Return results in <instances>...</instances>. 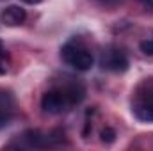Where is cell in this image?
<instances>
[{
	"label": "cell",
	"instance_id": "cell-5",
	"mask_svg": "<svg viewBox=\"0 0 153 151\" xmlns=\"http://www.w3.org/2000/svg\"><path fill=\"white\" fill-rule=\"evenodd\" d=\"M16 114L14 94L7 89H0V130L5 128Z\"/></svg>",
	"mask_w": 153,
	"mask_h": 151
},
{
	"label": "cell",
	"instance_id": "cell-11",
	"mask_svg": "<svg viewBox=\"0 0 153 151\" xmlns=\"http://www.w3.org/2000/svg\"><path fill=\"white\" fill-rule=\"evenodd\" d=\"M141 5H144L146 9H153V0H137Z\"/></svg>",
	"mask_w": 153,
	"mask_h": 151
},
{
	"label": "cell",
	"instance_id": "cell-10",
	"mask_svg": "<svg viewBox=\"0 0 153 151\" xmlns=\"http://www.w3.org/2000/svg\"><path fill=\"white\" fill-rule=\"evenodd\" d=\"M98 2H100V5H103L107 9H116L121 4H125V0H98Z\"/></svg>",
	"mask_w": 153,
	"mask_h": 151
},
{
	"label": "cell",
	"instance_id": "cell-12",
	"mask_svg": "<svg viewBox=\"0 0 153 151\" xmlns=\"http://www.w3.org/2000/svg\"><path fill=\"white\" fill-rule=\"evenodd\" d=\"M25 4H30V5H36V4H39V2H43V0H23Z\"/></svg>",
	"mask_w": 153,
	"mask_h": 151
},
{
	"label": "cell",
	"instance_id": "cell-7",
	"mask_svg": "<svg viewBox=\"0 0 153 151\" xmlns=\"http://www.w3.org/2000/svg\"><path fill=\"white\" fill-rule=\"evenodd\" d=\"M139 48H141V52L144 53V55H148V57H153V30L146 36V38L141 41V44H139Z\"/></svg>",
	"mask_w": 153,
	"mask_h": 151
},
{
	"label": "cell",
	"instance_id": "cell-9",
	"mask_svg": "<svg viewBox=\"0 0 153 151\" xmlns=\"http://www.w3.org/2000/svg\"><path fill=\"white\" fill-rule=\"evenodd\" d=\"M7 73V66H5V48H4V43L0 41V75H5Z\"/></svg>",
	"mask_w": 153,
	"mask_h": 151
},
{
	"label": "cell",
	"instance_id": "cell-1",
	"mask_svg": "<svg viewBox=\"0 0 153 151\" xmlns=\"http://www.w3.org/2000/svg\"><path fill=\"white\" fill-rule=\"evenodd\" d=\"M85 96V89L78 82H66L46 91L41 98V109L46 114H62L78 105Z\"/></svg>",
	"mask_w": 153,
	"mask_h": 151
},
{
	"label": "cell",
	"instance_id": "cell-3",
	"mask_svg": "<svg viewBox=\"0 0 153 151\" xmlns=\"http://www.w3.org/2000/svg\"><path fill=\"white\" fill-rule=\"evenodd\" d=\"M61 57H62V61L68 64V66H71V68H75L76 71H87V70H91L93 68V64H94V57H93V53L80 43V41H68L62 48H61Z\"/></svg>",
	"mask_w": 153,
	"mask_h": 151
},
{
	"label": "cell",
	"instance_id": "cell-8",
	"mask_svg": "<svg viewBox=\"0 0 153 151\" xmlns=\"http://www.w3.org/2000/svg\"><path fill=\"white\" fill-rule=\"evenodd\" d=\"M100 137H102V142L103 144H112L116 141V130L111 128V126H105V128H102Z\"/></svg>",
	"mask_w": 153,
	"mask_h": 151
},
{
	"label": "cell",
	"instance_id": "cell-6",
	"mask_svg": "<svg viewBox=\"0 0 153 151\" xmlns=\"http://www.w3.org/2000/svg\"><path fill=\"white\" fill-rule=\"evenodd\" d=\"M25 18H27V13L20 5H7L0 13V21L7 27H18L25 21Z\"/></svg>",
	"mask_w": 153,
	"mask_h": 151
},
{
	"label": "cell",
	"instance_id": "cell-2",
	"mask_svg": "<svg viewBox=\"0 0 153 151\" xmlns=\"http://www.w3.org/2000/svg\"><path fill=\"white\" fill-rule=\"evenodd\" d=\"M132 114L143 123H153V76L143 78L132 93Z\"/></svg>",
	"mask_w": 153,
	"mask_h": 151
},
{
	"label": "cell",
	"instance_id": "cell-4",
	"mask_svg": "<svg viewBox=\"0 0 153 151\" xmlns=\"http://www.w3.org/2000/svg\"><path fill=\"white\" fill-rule=\"evenodd\" d=\"M100 66L112 73H123L128 70V55L119 46H109L102 52Z\"/></svg>",
	"mask_w": 153,
	"mask_h": 151
}]
</instances>
